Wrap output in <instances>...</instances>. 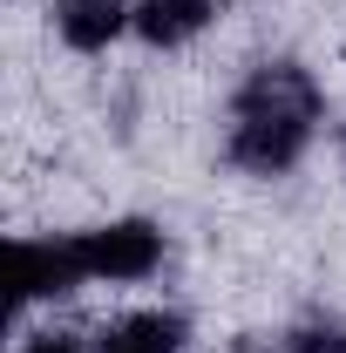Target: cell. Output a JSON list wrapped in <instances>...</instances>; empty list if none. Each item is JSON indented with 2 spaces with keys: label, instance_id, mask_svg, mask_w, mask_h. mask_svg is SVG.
<instances>
[{
  "label": "cell",
  "instance_id": "1",
  "mask_svg": "<svg viewBox=\"0 0 346 353\" xmlns=\"http://www.w3.org/2000/svg\"><path fill=\"white\" fill-rule=\"evenodd\" d=\"M319 116H326V88L312 82L305 61H258L231 95L224 157L252 176H285L312 150Z\"/></svg>",
  "mask_w": 346,
  "mask_h": 353
},
{
  "label": "cell",
  "instance_id": "2",
  "mask_svg": "<svg viewBox=\"0 0 346 353\" xmlns=\"http://www.w3.org/2000/svg\"><path fill=\"white\" fill-rule=\"evenodd\" d=\"M82 265L88 279H109V285H130V279H150L163 265V231L150 218H116L102 231H82Z\"/></svg>",
  "mask_w": 346,
  "mask_h": 353
},
{
  "label": "cell",
  "instance_id": "3",
  "mask_svg": "<svg viewBox=\"0 0 346 353\" xmlns=\"http://www.w3.org/2000/svg\"><path fill=\"white\" fill-rule=\"evenodd\" d=\"M7 265H14V312L88 285V265H82L75 238H14V259Z\"/></svg>",
  "mask_w": 346,
  "mask_h": 353
},
{
  "label": "cell",
  "instance_id": "4",
  "mask_svg": "<svg viewBox=\"0 0 346 353\" xmlns=\"http://www.w3.org/2000/svg\"><path fill=\"white\" fill-rule=\"evenodd\" d=\"M130 14H136L130 0H54V34L82 54H95L130 28Z\"/></svg>",
  "mask_w": 346,
  "mask_h": 353
},
{
  "label": "cell",
  "instance_id": "5",
  "mask_svg": "<svg viewBox=\"0 0 346 353\" xmlns=\"http://www.w3.org/2000/svg\"><path fill=\"white\" fill-rule=\"evenodd\" d=\"M211 14H217V0H136L130 28L150 48H183L211 28Z\"/></svg>",
  "mask_w": 346,
  "mask_h": 353
},
{
  "label": "cell",
  "instance_id": "6",
  "mask_svg": "<svg viewBox=\"0 0 346 353\" xmlns=\"http://www.w3.org/2000/svg\"><path fill=\"white\" fill-rule=\"evenodd\" d=\"M95 353H183V319L176 312H130L123 326L102 333Z\"/></svg>",
  "mask_w": 346,
  "mask_h": 353
},
{
  "label": "cell",
  "instance_id": "7",
  "mask_svg": "<svg viewBox=\"0 0 346 353\" xmlns=\"http://www.w3.org/2000/svg\"><path fill=\"white\" fill-rule=\"evenodd\" d=\"M285 353H346V326L340 319H305V326H292Z\"/></svg>",
  "mask_w": 346,
  "mask_h": 353
},
{
  "label": "cell",
  "instance_id": "8",
  "mask_svg": "<svg viewBox=\"0 0 346 353\" xmlns=\"http://www.w3.org/2000/svg\"><path fill=\"white\" fill-rule=\"evenodd\" d=\"M21 353H82V340H68V333H41V340H28Z\"/></svg>",
  "mask_w": 346,
  "mask_h": 353
},
{
  "label": "cell",
  "instance_id": "9",
  "mask_svg": "<svg viewBox=\"0 0 346 353\" xmlns=\"http://www.w3.org/2000/svg\"><path fill=\"white\" fill-rule=\"evenodd\" d=\"M238 353H265V347H258V340H245V347H238Z\"/></svg>",
  "mask_w": 346,
  "mask_h": 353
},
{
  "label": "cell",
  "instance_id": "10",
  "mask_svg": "<svg viewBox=\"0 0 346 353\" xmlns=\"http://www.w3.org/2000/svg\"><path fill=\"white\" fill-rule=\"evenodd\" d=\"M340 163H346V130H340Z\"/></svg>",
  "mask_w": 346,
  "mask_h": 353
}]
</instances>
